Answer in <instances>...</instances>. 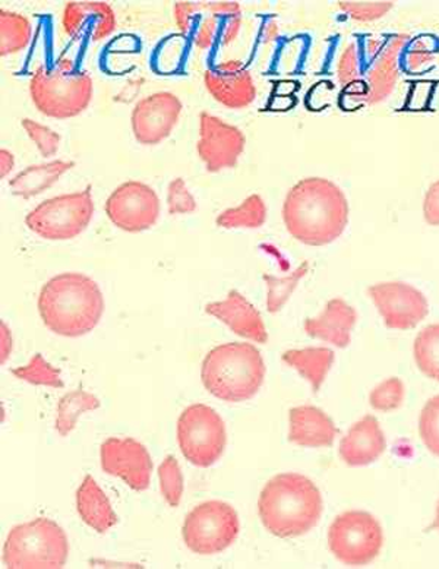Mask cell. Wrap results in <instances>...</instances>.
Returning a JSON list of instances; mask_svg holds the SVG:
<instances>
[{
    "label": "cell",
    "mask_w": 439,
    "mask_h": 569,
    "mask_svg": "<svg viewBox=\"0 0 439 569\" xmlns=\"http://www.w3.org/2000/svg\"><path fill=\"white\" fill-rule=\"evenodd\" d=\"M283 221L300 243L326 247L348 228L349 203L343 191L330 180L303 179L286 197Z\"/></svg>",
    "instance_id": "cell-1"
},
{
    "label": "cell",
    "mask_w": 439,
    "mask_h": 569,
    "mask_svg": "<svg viewBox=\"0 0 439 569\" xmlns=\"http://www.w3.org/2000/svg\"><path fill=\"white\" fill-rule=\"evenodd\" d=\"M409 37L399 34L386 39H360L341 54L339 78L353 99L368 104L386 100L399 78V57Z\"/></svg>",
    "instance_id": "cell-2"
},
{
    "label": "cell",
    "mask_w": 439,
    "mask_h": 569,
    "mask_svg": "<svg viewBox=\"0 0 439 569\" xmlns=\"http://www.w3.org/2000/svg\"><path fill=\"white\" fill-rule=\"evenodd\" d=\"M39 312L54 335L76 339L99 326L104 312L103 293L90 277L64 272L41 289Z\"/></svg>",
    "instance_id": "cell-3"
},
{
    "label": "cell",
    "mask_w": 439,
    "mask_h": 569,
    "mask_svg": "<svg viewBox=\"0 0 439 569\" xmlns=\"http://www.w3.org/2000/svg\"><path fill=\"white\" fill-rule=\"evenodd\" d=\"M323 502L320 489L302 475L283 473L263 486L258 511L263 527L281 539L299 538L318 525Z\"/></svg>",
    "instance_id": "cell-4"
},
{
    "label": "cell",
    "mask_w": 439,
    "mask_h": 569,
    "mask_svg": "<svg viewBox=\"0 0 439 569\" xmlns=\"http://www.w3.org/2000/svg\"><path fill=\"white\" fill-rule=\"evenodd\" d=\"M201 379L216 399L242 402L260 391L266 379V363L256 346L230 342L216 347L206 356Z\"/></svg>",
    "instance_id": "cell-5"
},
{
    "label": "cell",
    "mask_w": 439,
    "mask_h": 569,
    "mask_svg": "<svg viewBox=\"0 0 439 569\" xmlns=\"http://www.w3.org/2000/svg\"><path fill=\"white\" fill-rule=\"evenodd\" d=\"M30 92L39 112L53 119H71L90 106L92 80L71 59L63 58L53 68L36 69Z\"/></svg>",
    "instance_id": "cell-6"
},
{
    "label": "cell",
    "mask_w": 439,
    "mask_h": 569,
    "mask_svg": "<svg viewBox=\"0 0 439 569\" xmlns=\"http://www.w3.org/2000/svg\"><path fill=\"white\" fill-rule=\"evenodd\" d=\"M68 552L67 535L57 522L37 518L9 531L3 562L9 569H57L67 563Z\"/></svg>",
    "instance_id": "cell-7"
},
{
    "label": "cell",
    "mask_w": 439,
    "mask_h": 569,
    "mask_svg": "<svg viewBox=\"0 0 439 569\" xmlns=\"http://www.w3.org/2000/svg\"><path fill=\"white\" fill-rule=\"evenodd\" d=\"M178 29L198 49L233 43L242 26L236 2H179L174 7Z\"/></svg>",
    "instance_id": "cell-8"
},
{
    "label": "cell",
    "mask_w": 439,
    "mask_h": 569,
    "mask_svg": "<svg viewBox=\"0 0 439 569\" xmlns=\"http://www.w3.org/2000/svg\"><path fill=\"white\" fill-rule=\"evenodd\" d=\"M94 216L91 187L82 192L50 198L37 206L26 217L31 231L46 240L77 238L91 223Z\"/></svg>",
    "instance_id": "cell-9"
},
{
    "label": "cell",
    "mask_w": 439,
    "mask_h": 569,
    "mask_svg": "<svg viewBox=\"0 0 439 569\" xmlns=\"http://www.w3.org/2000/svg\"><path fill=\"white\" fill-rule=\"evenodd\" d=\"M178 442L182 455L193 466L206 469L216 465L228 443L223 419L206 405L189 406L179 418Z\"/></svg>",
    "instance_id": "cell-10"
},
{
    "label": "cell",
    "mask_w": 439,
    "mask_h": 569,
    "mask_svg": "<svg viewBox=\"0 0 439 569\" xmlns=\"http://www.w3.org/2000/svg\"><path fill=\"white\" fill-rule=\"evenodd\" d=\"M382 543V527L369 512L341 513L328 530L331 553L350 567L371 563L380 555Z\"/></svg>",
    "instance_id": "cell-11"
},
{
    "label": "cell",
    "mask_w": 439,
    "mask_h": 569,
    "mask_svg": "<svg viewBox=\"0 0 439 569\" xmlns=\"http://www.w3.org/2000/svg\"><path fill=\"white\" fill-rule=\"evenodd\" d=\"M240 531L238 512L220 501L201 503L188 513L183 522V540L198 555L223 552L235 543Z\"/></svg>",
    "instance_id": "cell-12"
},
{
    "label": "cell",
    "mask_w": 439,
    "mask_h": 569,
    "mask_svg": "<svg viewBox=\"0 0 439 569\" xmlns=\"http://www.w3.org/2000/svg\"><path fill=\"white\" fill-rule=\"evenodd\" d=\"M104 210L118 229L140 233L157 223L161 208L154 189L137 180H129L114 189L106 201Z\"/></svg>",
    "instance_id": "cell-13"
},
{
    "label": "cell",
    "mask_w": 439,
    "mask_h": 569,
    "mask_svg": "<svg viewBox=\"0 0 439 569\" xmlns=\"http://www.w3.org/2000/svg\"><path fill=\"white\" fill-rule=\"evenodd\" d=\"M368 293L391 330H411L428 317V300L413 286L390 281L369 287Z\"/></svg>",
    "instance_id": "cell-14"
},
{
    "label": "cell",
    "mask_w": 439,
    "mask_h": 569,
    "mask_svg": "<svg viewBox=\"0 0 439 569\" xmlns=\"http://www.w3.org/2000/svg\"><path fill=\"white\" fill-rule=\"evenodd\" d=\"M245 146L247 138L239 128L208 112L200 114V141L197 143V150L207 171L217 173L235 168Z\"/></svg>",
    "instance_id": "cell-15"
},
{
    "label": "cell",
    "mask_w": 439,
    "mask_h": 569,
    "mask_svg": "<svg viewBox=\"0 0 439 569\" xmlns=\"http://www.w3.org/2000/svg\"><path fill=\"white\" fill-rule=\"evenodd\" d=\"M182 109V101L172 92L161 91L146 97L132 110L133 137L142 146H157L170 137Z\"/></svg>",
    "instance_id": "cell-16"
},
{
    "label": "cell",
    "mask_w": 439,
    "mask_h": 569,
    "mask_svg": "<svg viewBox=\"0 0 439 569\" xmlns=\"http://www.w3.org/2000/svg\"><path fill=\"white\" fill-rule=\"evenodd\" d=\"M101 469L142 492L150 488L152 461L147 448L132 438H109L100 448Z\"/></svg>",
    "instance_id": "cell-17"
},
{
    "label": "cell",
    "mask_w": 439,
    "mask_h": 569,
    "mask_svg": "<svg viewBox=\"0 0 439 569\" xmlns=\"http://www.w3.org/2000/svg\"><path fill=\"white\" fill-rule=\"evenodd\" d=\"M204 82L212 99L226 108L245 109L256 101L257 88L251 72L239 60H229L208 69Z\"/></svg>",
    "instance_id": "cell-18"
},
{
    "label": "cell",
    "mask_w": 439,
    "mask_h": 569,
    "mask_svg": "<svg viewBox=\"0 0 439 569\" xmlns=\"http://www.w3.org/2000/svg\"><path fill=\"white\" fill-rule=\"evenodd\" d=\"M63 30L76 41L104 40L117 30V17L104 2H69L63 11Z\"/></svg>",
    "instance_id": "cell-19"
},
{
    "label": "cell",
    "mask_w": 439,
    "mask_h": 569,
    "mask_svg": "<svg viewBox=\"0 0 439 569\" xmlns=\"http://www.w3.org/2000/svg\"><path fill=\"white\" fill-rule=\"evenodd\" d=\"M206 312L217 319H220L225 326L243 339L266 345L268 341L267 328L263 326L261 313L249 303L238 290H232L223 302L208 303Z\"/></svg>",
    "instance_id": "cell-20"
},
{
    "label": "cell",
    "mask_w": 439,
    "mask_h": 569,
    "mask_svg": "<svg viewBox=\"0 0 439 569\" xmlns=\"http://www.w3.org/2000/svg\"><path fill=\"white\" fill-rule=\"evenodd\" d=\"M387 450V439L373 416H365L340 442V457L350 467L372 465Z\"/></svg>",
    "instance_id": "cell-21"
},
{
    "label": "cell",
    "mask_w": 439,
    "mask_h": 569,
    "mask_svg": "<svg viewBox=\"0 0 439 569\" xmlns=\"http://www.w3.org/2000/svg\"><path fill=\"white\" fill-rule=\"evenodd\" d=\"M358 322V312L343 299H331L317 318L305 321V332L312 339L330 342L345 349L351 341V330Z\"/></svg>",
    "instance_id": "cell-22"
},
{
    "label": "cell",
    "mask_w": 439,
    "mask_h": 569,
    "mask_svg": "<svg viewBox=\"0 0 439 569\" xmlns=\"http://www.w3.org/2000/svg\"><path fill=\"white\" fill-rule=\"evenodd\" d=\"M289 441L299 447L323 448L335 443L339 429L330 416L312 406L290 410Z\"/></svg>",
    "instance_id": "cell-23"
},
{
    "label": "cell",
    "mask_w": 439,
    "mask_h": 569,
    "mask_svg": "<svg viewBox=\"0 0 439 569\" xmlns=\"http://www.w3.org/2000/svg\"><path fill=\"white\" fill-rule=\"evenodd\" d=\"M77 508L82 521L99 533H106L118 522L112 503L91 476H86L84 482L78 489Z\"/></svg>",
    "instance_id": "cell-24"
},
{
    "label": "cell",
    "mask_w": 439,
    "mask_h": 569,
    "mask_svg": "<svg viewBox=\"0 0 439 569\" xmlns=\"http://www.w3.org/2000/svg\"><path fill=\"white\" fill-rule=\"evenodd\" d=\"M76 166L73 161L54 160L50 163L30 166L9 182L13 196L29 198L40 196L58 182L60 176Z\"/></svg>",
    "instance_id": "cell-25"
},
{
    "label": "cell",
    "mask_w": 439,
    "mask_h": 569,
    "mask_svg": "<svg viewBox=\"0 0 439 569\" xmlns=\"http://www.w3.org/2000/svg\"><path fill=\"white\" fill-rule=\"evenodd\" d=\"M335 351L326 347H311V349L286 351L281 359L289 367L298 370L311 383L313 391L318 392L335 363Z\"/></svg>",
    "instance_id": "cell-26"
},
{
    "label": "cell",
    "mask_w": 439,
    "mask_h": 569,
    "mask_svg": "<svg viewBox=\"0 0 439 569\" xmlns=\"http://www.w3.org/2000/svg\"><path fill=\"white\" fill-rule=\"evenodd\" d=\"M266 220V202L260 196H251L243 201L242 206L221 212L216 223L223 229H260Z\"/></svg>",
    "instance_id": "cell-27"
},
{
    "label": "cell",
    "mask_w": 439,
    "mask_h": 569,
    "mask_svg": "<svg viewBox=\"0 0 439 569\" xmlns=\"http://www.w3.org/2000/svg\"><path fill=\"white\" fill-rule=\"evenodd\" d=\"M31 40V24L26 17L9 11H0V54L21 52Z\"/></svg>",
    "instance_id": "cell-28"
},
{
    "label": "cell",
    "mask_w": 439,
    "mask_h": 569,
    "mask_svg": "<svg viewBox=\"0 0 439 569\" xmlns=\"http://www.w3.org/2000/svg\"><path fill=\"white\" fill-rule=\"evenodd\" d=\"M100 400L84 391H72L59 400L57 429L60 437H67L77 427V420L84 411L97 410Z\"/></svg>",
    "instance_id": "cell-29"
},
{
    "label": "cell",
    "mask_w": 439,
    "mask_h": 569,
    "mask_svg": "<svg viewBox=\"0 0 439 569\" xmlns=\"http://www.w3.org/2000/svg\"><path fill=\"white\" fill-rule=\"evenodd\" d=\"M415 362L420 372L439 382V326L423 328L416 337Z\"/></svg>",
    "instance_id": "cell-30"
},
{
    "label": "cell",
    "mask_w": 439,
    "mask_h": 569,
    "mask_svg": "<svg viewBox=\"0 0 439 569\" xmlns=\"http://www.w3.org/2000/svg\"><path fill=\"white\" fill-rule=\"evenodd\" d=\"M309 263L305 261L292 274L279 279V277L263 274L262 279L268 286L267 309L270 313L279 312L292 296L299 281L308 274Z\"/></svg>",
    "instance_id": "cell-31"
},
{
    "label": "cell",
    "mask_w": 439,
    "mask_h": 569,
    "mask_svg": "<svg viewBox=\"0 0 439 569\" xmlns=\"http://www.w3.org/2000/svg\"><path fill=\"white\" fill-rule=\"evenodd\" d=\"M12 375L22 381L34 383V386L63 387L60 370L46 362L41 355H36L27 367L12 369Z\"/></svg>",
    "instance_id": "cell-32"
},
{
    "label": "cell",
    "mask_w": 439,
    "mask_h": 569,
    "mask_svg": "<svg viewBox=\"0 0 439 569\" xmlns=\"http://www.w3.org/2000/svg\"><path fill=\"white\" fill-rule=\"evenodd\" d=\"M159 478L161 493H163L166 502L170 507H178L183 495V478L176 457L169 456L164 458V461L159 467Z\"/></svg>",
    "instance_id": "cell-33"
},
{
    "label": "cell",
    "mask_w": 439,
    "mask_h": 569,
    "mask_svg": "<svg viewBox=\"0 0 439 569\" xmlns=\"http://www.w3.org/2000/svg\"><path fill=\"white\" fill-rule=\"evenodd\" d=\"M405 383L399 378H390L373 388L369 402L378 411H392L399 409L405 401Z\"/></svg>",
    "instance_id": "cell-34"
},
{
    "label": "cell",
    "mask_w": 439,
    "mask_h": 569,
    "mask_svg": "<svg viewBox=\"0 0 439 569\" xmlns=\"http://www.w3.org/2000/svg\"><path fill=\"white\" fill-rule=\"evenodd\" d=\"M420 438L425 447L439 457V396L433 397L425 405L419 420Z\"/></svg>",
    "instance_id": "cell-35"
},
{
    "label": "cell",
    "mask_w": 439,
    "mask_h": 569,
    "mask_svg": "<svg viewBox=\"0 0 439 569\" xmlns=\"http://www.w3.org/2000/svg\"><path fill=\"white\" fill-rule=\"evenodd\" d=\"M22 128L26 129L27 133L32 141L36 142L37 148L41 152V156L52 157L57 154L59 150L60 136L59 133L52 131L44 124L37 123L36 120L31 119H22Z\"/></svg>",
    "instance_id": "cell-36"
},
{
    "label": "cell",
    "mask_w": 439,
    "mask_h": 569,
    "mask_svg": "<svg viewBox=\"0 0 439 569\" xmlns=\"http://www.w3.org/2000/svg\"><path fill=\"white\" fill-rule=\"evenodd\" d=\"M168 207L170 216L189 214L197 210L196 198L188 191L187 183L182 178L174 179L169 184Z\"/></svg>",
    "instance_id": "cell-37"
},
{
    "label": "cell",
    "mask_w": 439,
    "mask_h": 569,
    "mask_svg": "<svg viewBox=\"0 0 439 569\" xmlns=\"http://www.w3.org/2000/svg\"><path fill=\"white\" fill-rule=\"evenodd\" d=\"M340 8L348 12L353 20L376 21L380 20L390 9L392 2H340Z\"/></svg>",
    "instance_id": "cell-38"
},
{
    "label": "cell",
    "mask_w": 439,
    "mask_h": 569,
    "mask_svg": "<svg viewBox=\"0 0 439 569\" xmlns=\"http://www.w3.org/2000/svg\"><path fill=\"white\" fill-rule=\"evenodd\" d=\"M433 52L428 48L425 41H418L415 43V48L409 50L408 57H406V67L409 71L418 72L420 69L428 67L432 62Z\"/></svg>",
    "instance_id": "cell-39"
},
{
    "label": "cell",
    "mask_w": 439,
    "mask_h": 569,
    "mask_svg": "<svg viewBox=\"0 0 439 569\" xmlns=\"http://www.w3.org/2000/svg\"><path fill=\"white\" fill-rule=\"evenodd\" d=\"M425 221L431 226H439V180L428 189L423 201Z\"/></svg>",
    "instance_id": "cell-40"
},
{
    "label": "cell",
    "mask_w": 439,
    "mask_h": 569,
    "mask_svg": "<svg viewBox=\"0 0 439 569\" xmlns=\"http://www.w3.org/2000/svg\"><path fill=\"white\" fill-rule=\"evenodd\" d=\"M0 154H2V178H4L12 170L13 157L7 150L0 151Z\"/></svg>",
    "instance_id": "cell-41"
},
{
    "label": "cell",
    "mask_w": 439,
    "mask_h": 569,
    "mask_svg": "<svg viewBox=\"0 0 439 569\" xmlns=\"http://www.w3.org/2000/svg\"><path fill=\"white\" fill-rule=\"evenodd\" d=\"M429 530H438L439 531V501L437 506L436 520H433L432 526L429 527Z\"/></svg>",
    "instance_id": "cell-42"
}]
</instances>
